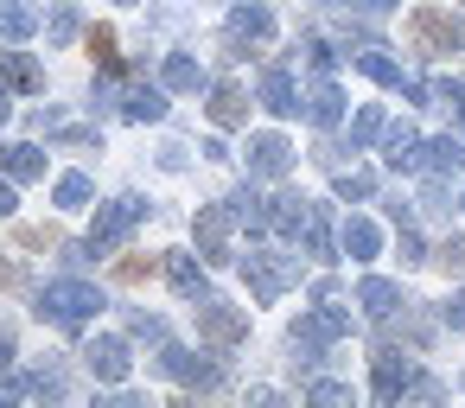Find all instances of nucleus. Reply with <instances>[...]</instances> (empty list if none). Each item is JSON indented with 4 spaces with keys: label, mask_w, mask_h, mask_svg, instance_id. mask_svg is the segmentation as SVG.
<instances>
[{
    "label": "nucleus",
    "mask_w": 465,
    "mask_h": 408,
    "mask_svg": "<svg viewBox=\"0 0 465 408\" xmlns=\"http://www.w3.org/2000/svg\"><path fill=\"white\" fill-rule=\"evenodd\" d=\"M382 128H389V122H382V109H363V115L351 122V147H370V141H382Z\"/></svg>",
    "instance_id": "2f4dec72"
},
{
    "label": "nucleus",
    "mask_w": 465,
    "mask_h": 408,
    "mask_svg": "<svg viewBox=\"0 0 465 408\" xmlns=\"http://www.w3.org/2000/svg\"><path fill=\"white\" fill-rule=\"evenodd\" d=\"M389 217H395V224H414V204H408V198L395 192V198H389Z\"/></svg>",
    "instance_id": "ea45409f"
},
{
    "label": "nucleus",
    "mask_w": 465,
    "mask_h": 408,
    "mask_svg": "<svg viewBox=\"0 0 465 408\" xmlns=\"http://www.w3.org/2000/svg\"><path fill=\"white\" fill-rule=\"evenodd\" d=\"M357 306H363L370 319H395L408 300H401V287H395V281H382V274H363V281H357Z\"/></svg>",
    "instance_id": "9b49d317"
},
{
    "label": "nucleus",
    "mask_w": 465,
    "mask_h": 408,
    "mask_svg": "<svg viewBox=\"0 0 465 408\" xmlns=\"http://www.w3.org/2000/svg\"><path fill=\"white\" fill-rule=\"evenodd\" d=\"M103 306H109V300H103V287H96V281H77V274L45 281V294H39V313H45L58 332H84Z\"/></svg>",
    "instance_id": "f257e3e1"
},
{
    "label": "nucleus",
    "mask_w": 465,
    "mask_h": 408,
    "mask_svg": "<svg viewBox=\"0 0 465 408\" xmlns=\"http://www.w3.org/2000/svg\"><path fill=\"white\" fill-rule=\"evenodd\" d=\"M14 357V338H7V325H0V363H7Z\"/></svg>",
    "instance_id": "37998d69"
},
{
    "label": "nucleus",
    "mask_w": 465,
    "mask_h": 408,
    "mask_svg": "<svg viewBox=\"0 0 465 408\" xmlns=\"http://www.w3.org/2000/svg\"><path fill=\"white\" fill-rule=\"evenodd\" d=\"M147 217V204L141 198H109V204H96V230H90V255H115L122 243H128V230Z\"/></svg>",
    "instance_id": "f03ea898"
},
{
    "label": "nucleus",
    "mask_w": 465,
    "mask_h": 408,
    "mask_svg": "<svg viewBox=\"0 0 465 408\" xmlns=\"http://www.w3.org/2000/svg\"><path fill=\"white\" fill-rule=\"evenodd\" d=\"M230 224H236L230 204H204V211H198L192 230H198V255H204V262H230Z\"/></svg>",
    "instance_id": "423d86ee"
},
{
    "label": "nucleus",
    "mask_w": 465,
    "mask_h": 408,
    "mask_svg": "<svg viewBox=\"0 0 465 408\" xmlns=\"http://www.w3.org/2000/svg\"><path fill=\"white\" fill-rule=\"evenodd\" d=\"M90 58H96L109 77H122V58H115V33H109V26H90Z\"/></svg>",
    "instance_id": "7c9ffc66"
},
{
    "label": "nucleus",
    "mask_w": 465,
    "mask_h": 408,
    "mask_svg": "<svg viewBox=\"0 0 465 408\" xmlns=\"http://www.w3.org/2000/svg\"><path fill=\"white\" fill-rule=\"evenodd\" d=\"M128 338H147V344H166V319H153V313H128Z\"/></svg>",
    "instance_id": "473e14b6"
},
{
    "label": "nucleus",
    "mask_w": 465,
    "mask_h": 408,
    "mask_svg": "<svg viewBox=\"0 0 465 408\" xmlns=\"http://www.w3.org/2000/svg\"><path fill=\"white\" fill-rule=\"evenodd\" d=\"M357 7H363L370 20H382V14H395V7H401V0H357Z\"/></svg>",
    "instance_id": "a19ab883"
},
{
    "label": "nucleus",
    "mask_w": 465,
    "mask_h": 408,
    "mask_svg": "<svg viewBox=\"0 0 465 408\" xmlns=\"http://www.w3.org/2000/svg\"><path fill=\"white\" fill-rule=\"evenodd\" d=\"M357 71H363L370 84H382V90H401V84H408V77H401V65H395V58H382V45H370V52L357 58Z\"/></svg>",
    "instance_id": "bb28decb"
},
{
    "label": "nucleus",
    "mask_w": 465,
    "mask_h": 408,
    "mask_svg": "<svg viewBox=\"0 0 465 408\" xmlns=\"http://www.w3.org/2000/svg\"><path fill=\"white\" fill-rule=\"evenodd\" d=\"M414 39L427 45V58H440V52H452V39H459V20H446V14H414Z\"/></svg>",
    "instance_id": "2eb2a0df"
},
{
    "label": "nucleus",
    "mask_w": 465,
    "mask_h": 408,
    "mask_svg": "<svg viewBox=\"0 0 465 408\" xmlns=\"http://www.w3.org/2000/svg\"><path fill=\"white\" fill-rule=\"evenodd\" d=\"M230 33H236V39H242V45H262V39H268V33H274V14H268V7H262V0H242V7H236V14H230Z\"/></svg>",
    "instance_id": "a211bd4d"
},
{
    "label": "nucleus",
    "mask_w": 465,
    "mask_h": 408,
    "mask_svg": "<svg viewBox=\"0 0 465 408\" xmlns=\"http://www.w3.org/2000/svg\"><path fill=\"white\" fill-rule=\"evenodd\" d=\"M52 198H58L64 211H84V204L96 198V185H90V173H64V179L52 185Z\"/></svg>",
    "instance_id": "cd10ccee"
},
{
    "label": "nucleus",
    "mask_w": 465,
    "mask_h": 408,
    "mask_svg": "<svg viewBox=\"0 0 465 408\" xmlns=\"http://www.w3.org/2000/svg\"><path fill=\"white\" fill-rule=\"evenodd\" d=\"M20 211V198H14V179H0V217H14Z\"/></svg>",
    "instance_id": "79ce46f5"
},
{
    "label": "nucleus",
    "mask_w": 465,
    "mask_h": 408,
    "mask_svg": "<svg viewBox=\"0 0 465 408\" xmlns=\"http://www.w3.org/2000/svg\"><path fill=\"white\" fill-rule=\"evenodd\" d=\"M338 192L344 198H376V173H338Z\"/></svg>",
    "instance_id": "f704fd0d"
},
{
    "label": "nucleus",
    "mask_w": 465,
    "mask_h": 408,
    "mask_svg": "<svg viewBox=\"0 0 465 408\" xmlns=\"http://www.w3.org/2000/svg\"><path fill=\"white\" fill-rule=\"evenodd\" d=\"M7 115H14V103H7V90H0V128H7Z\"/></svg>",
    "instance_id": "a18cd8bd"
},
{
    "label": "nucleus",
    "mask_w": 465,
    "mask_h": 408,
    "mask_svg": "<svg viewBox=\"0 0 465 408\" xmlns=\"http://www.w3.org/2000/svg\"><path fill=\"white\" fill-rule=\"evenodd\" d=\"M382 141H389V154H382V160H389L395 173H414V166H420V134H414L408 122H395V128H382Z\"/></svg>",
    "instance_id": "6ab92c4d"
},
{
    "label": "nucleus",
    "mask_w": 465,
    "mask_h": 408,
    "mask_svg": "<svg viewBox=\"0 0 465 408\" xmlns=\"http://www.w3.org/2000/svg\"><path fill=\"white\" fill-rule=\"evenodd\" d=\"M459 211H465V198H459Z\"/></svg>",
    "instance_id": "de8ad7c7"
},
{
    "label": "nucleus",
    "mask_w": 465,
    "mask_h": 408,
    "mask_svg": "<svg viewBox=\"0 0 465 408\" xmlns=\"http://www.w3.org/2000/svg\"><path fill=\"white\" fill-rule=\"evenodd\" d=\"M160 84H166V90H179V96H192V90H204L211 77H204V65H198V58L173 52V58H166V71H160Z\"/></svg>",
    "instance_id": "aec40b11"
},
{
    "label": "nucleus",
    "mask_w": 465,
    "mask_h": 408,
    "mask_svg": "<svg viewBox=\"0 0 465 408\" xmlns=\"http://www.w3.org/2000/svg\"><path fill=\"white\" fill-rule=\"evenodd\" d=\"M255 96H262L268 115H300V90H293V71H287V65H268Z\"/></svg>",
    "instance_id": "1a4fd4ad"
},
{
    "label": "nucleus",
    "mask_w": 465,
    "mask_h": 408,
    "mask_svg": "<svg viewBox=\"0 0 465 408\" xmlns=\"http://www.w3.org/2000/svg\"><path fill=\"white\" fill-rule=\"evenodd\" d=\"M122 115H128V122H160V115H166V84H160V90H153V84H134V90L122 96Z\"/></svg>",
    "instance_id": "412c9836"
},
{
    "label": "nucleus",
    "mask_w": 465,
    "mask_h": 408,
    "mask_svg": "<svg viewBox=\"0 0 465 408\" xmlns=\"http://www.w3.org/2000/svg\"><path fill=\"white\" fill-rule=\"evenodd\" d=\"M401 389H414V370H408V357H401V351H382V357H376V395H389V402H395Z\"/></svg>",
    "instance_id": "5701e85b"
},
{
    "label": "nucleus",
    "mask_w": 465,
    "mask_h": 408,
    "mask_svg": "<svg viewBox=\"0 0 465 408\" xmlns=\"http://www.w3.org/2000/svg\"><path fill=\"white\" fill-rule=\"evenodd\" d=\"M0 281H20V268H14L7 255H0Z\"/></svg>",
    "instance_id": "c03bdc74"
},
{
    "label": "nucleus",
    "mask_w": 465,
    "mask_h": 408,
    "mask_svg": "<svg viewBox=\"0 0 465 408\" xmlns=\"http://www.w3.org/2000/svg\"><path fill=\"white\" fill-rule=\"evenodd\" d=\"M287 166H293V147L281 134H249V173L255 179H281Z\"/></svg>",
    "instance_id": "9d476101"
},
{
    "label": "nucleus",
    "mask_w": 465,
    "mask_h": 408,
    "mask_svg": "<svg viewBox=\"0 0 465 408\" xmlns=\"http://www.w3.org/2000/svg\"><path fill=\"white\" fill-rule=\"evenodd\" d=\"M52 141H64V147H77V154H103V134H96V128H58Z\"/></svg>",
    "instance_id": "72a5a7b5"
},
{
    "label": "nucleus",
    "mask_w": 465,
    "mask_h": 408,
    "mask_svg": "<svg viewBox=\"0 0 465 408\" xmlns=\"http://www.w3.org/2000/svg\"><path fill=\"white\" fill-rule=\"evenodd\" d=\"M45 33H52V45H71V39L84 33V20H77V7H71V0H58V7H52Z\"/></svg>",
    "instance_id": "c85d7f7f"
},
{
    "label": "nucleus",
    "mask_w": 465,
    "mask_h": 408,
    "mask_svg": "<svg viewBox=\"0 0 465 408\" xmlns=\"http://www.w3.org/2000/svg\"><path fill=\"white\" fill-rule=\"evenodd\" d=\"M344 332H351V313L331 306V300H319V306L293 325V338H306V344H331V338H344Z\"/></svg>",
    "instance_id": "6e6552de"
},
{
    "label": "nucleus",
    "mask_w": 465,
    "mask_h": 408,
    "mask_svg": "<svg viewBox=\"0 0 465 408\" xmlns=\"http://www.w3.org/2000/svg\"><path fill=\"white\" fill-rule=\"evenodd\" d=\"M420 166L440 173V179H446V173H465V141H452V134L427 141V147H420Z\"/></svg>",
    "instance_id": "b1692460"
},
{
    "label": "nucleus",
    "mask_w": 465,
    "mask_h": 408,
    "mask_svg": "<svg viewBox=\"0 0 465 408\" xmlns=\"http://www.w3.org/2000/svg\"><path fill=\"white\" fill-rule=\"evenodd\" d=\"M0 84H14V90H45V71H39L26 52H0Z\"/></svg>",
    "instance_id": "393cba45"
},
{
    "label": "nucleus",
    "mask_w": 465,
    "mask_h": 408,
    "mask_svg": "<svg viewBox=\"0 0 465 408\" xmlns=\"http://www.w3.org/2000/svg\"><path fill=\"white\" fill-rule=\"evenodd\" d=\"M242 115H249L242 84H211V122H217V128H236Z\"/></svg>",
    "instance_id": "4be33fe9"
},
{
    "label": "nucleus",
    "mask_w": 465,
    "mask_h": 408,
    "mask_svg": "<svg viewBox=\"0 0 465 408\" xmlns=\"http://www.w3.org/2000/svg\"><path fill=\"white\" fill-rule=\"evenodd\" d=\"M84 363H90L103 383H122V376H128V338H96V344L84 351Z\"/></svg>",
    "instance_id": "4468645a"
},
{
    "label": "nucleus",
    "mask_w": 465,
    "mask_h": 408,
    "mask_svg": "<svg viewBox=\"0 0 465 408\" xmlns=\"http://www.w3.org/2000/svg\"><path fill=\"white\" fill-rule=\"evenodd\" d=\"M306 395H312V402H351V383H312Z\"/></svg>",
    "instance_id": "4c0bfd02"
},
{
    "label": "nucleus",
    "mask_w": 465,
    "mask_h": 408,
    "mask_svg": "<svg viewBox=\"0 0 465 408\" xmlns=\"http://www.w3.org/2000/svg\"><path fill=\"white\" fill-rule=\"evenodd\" d=\"M338 115H344V96H338L331 77H319V84L306 90V122H312V128H338Z\"/></svg>",
    "instance_id": "dca6fc26"
},
{
    "label": "nucleus",
    "mask_w": 465,
    "mask_h": 408,
    "mask_svg": "<svg viewBox=\"0 0 465 408\" xmlns=\"http://www.w3.org/2000/svg\"><path fill=\"white\" fill-rule=\"evenodd\" d=\"M319 7H338V0H319Z\"/></svg>",
    "instance_id": "49530a36"
},
{
    "label": "nucleus",
    "mask_w": 465,
    "mask_h": 408,
    "mask_svg": "<svg viewBox=\"0 0 465 408\" xmlns=\"http://www.w3.org/2000/svg\"><path fill=\"white\" fill-rule=\"evenodd\" d=\"M242 274H249V294L268 306V300H281V294H287L293 262H287L281 249H249V255H242Z\"/></svg>",
    "instance_id": "7ed1b4c3"
},
{
    "label": "nucleus",
    "mask_w": 465,
    "mask_h": 408,
    "mask_svg": "<svg viewBox=\"0 0 465 408\" xmlns=\"http://www.w3.org/2000/svg\"><path fill=\"white\" fill-rule=\"evenodd\" d=\"M300 58H306L319 77H331V71H338V52H331V39H319V33H306V39H300Z\"/></svg>",
    "instance_id": "c756f323"
},
{
    "label": "nucleus",
    "mask_w": 465,
    "mask_h": 408,
    "mask_svg": "<svg viewBox=\"0 0 465 408\" xmlns=\"http://www.w3.org/2000/svg\"><path fill=\"white\" fill-rule=\"evenodd\" d=\"M433 262H440V268H465V243H459V236H446V243L433 249Z\"/></svg>",
    "instance_id": "e433bc0d"
},
{
    "label": "nucleus",
    "mask_w": 465,
    "mask_h": 408,
    "mask_svg": "<svg viewBox=\"0 0 465 408\" xmlns=\"http://www.w3.org/2000/svg\"><path fill=\"white\" fill-rule=\"evenodd\" d=\"M39 33V14L26 0H0V39H33Z\"/></svg>",
    "instance_id": "a878e982"
},
{
    "label": "nucleus",
    "mask_w": 465,
    "mask_h": 408,
    "mask_svg": "<svg viewBox=\"0 0 465 408\" xmlns=\"http://www.w3.org/2000/svg\"><path fill=\"white\" fill-rule=\"evenodd\" d=\"M293 243H306V255H319V262H338V255H344L338 236H331V204H325V198H306V204H300Z\"/></svg>",
    "instance_id": "20e7f679"
},
{
    "label": "nucleus",
    "mask_w": 465,
    "mask_h": 408,
    "mask_svg": "<svg viewBox=\"0 0 465 408\" xmlns=\"http://www.w3.org/2000/svg\"><path fill=\"white\" fill-rule=\"evenodd\" d=\"M0 173H7V179H45V154L33 141H7V147H0Z\"/></svg>",
    "instance_id": "f3484780"
},
{
    "label": "nucleus",
    "mask_w": 465,
    "mask_h": 408,
    "mask_svg": "<svg viewBox=\"0 0 465 408\" xmlns=\"http://www.w3.org/2000/svg\"><path fill=\"white\" fill-rule=\"evenodd\" d=\"M192 313H198V332H204L211 344H242V338H249V319H242L236 306H223V300H198Z\"/></svg>",
    "instance_id": "0eeeda50"
},
{
    "label": "nucleus",
    "mask_w": 465,
    "mask_h": 408,
    "mask_svg": "<svg viewBox=\"0 0 465 408\" xmlns=\"http://www.w3.org/2000/svg\"><path fill=\"white\" fill-rule=\"evenodd\" d=\"M128 7H134V0H128Z\"/></svg>",
    "instance_id": "09e8293b"
},
{
    "label": "nucleus",
    "mask_w": 465,
    "mask_h": 408,
    "mask_svg": "<svg viewBox=\"0 0 465 408\" xmlns=\"http://www.w3.org/2000/svg\"><path fill=\"white\" fill-rule=\"evenodd\" d=\"M338 249H344L351 262H376V255H382V230H376L370 217H344V230H338Z\"/></svg>",
    "instance_id": "f8f14e48"
},
{
    "label": "nucleus",
    "mask_w": 465,
    "mask_h": 408,
    "mask_svg": "<svg viewBox=\"0 0 465 408\" xmlns=\"http://www.w3.org/2000/svg\"><path fill=\"white\" fill-rule=\"evenodd\" d=\"M446 325H452V332H465V294H452V300H446Z\"/></svg>",
    "instance_id": "58836bf2"
},
{
    "label": "nucleus",
    "mask_w": 465,
    "mask_h": 408,
    "mask_svg": "<svg viewBox=\"0 0 465 408\" xmlns=\"http://www.w3.org/2000/svg\"><path fill=\"white\" fill-rule=\"evenodd\" d=\"M33 395H64V370H58V363L33 370Z\"/></svg>",
    "instance_id": "c9c22d12"
},
{
    "label": "nucleus",
    "mask_w": 465,
    "mask_h": 408,
    "mask_svg": "<svg viewBox=\"0 0 465 408\" xmlns=\"http://www.w3.org/2000/svg\"><path fill=\"white\" fill-rule=\"evenodd\" d=\"M160 370L179 376V383H198V389H217L223 383V363L211 351H185V344H160Z\"/></svg>",
    "instance_id": "39448f33"
},
{
    "label": "nucleus",
    "mask_w": 465,
    "mask_h": 408,
    "mask_svg": "<svg viewBox=\"0 0 465 408\" xmlns=\"http://www.w3.org/2000/svg\"><path fill=\"white\" fill-rule=\"evenodd\" d=\"M166 281H173V294H179V300H192V306H198V300H211V281H204V268H198L192 255H166Z\"/></svg>",
    "instance_id": "ddd939ff"
}]
</instances>
